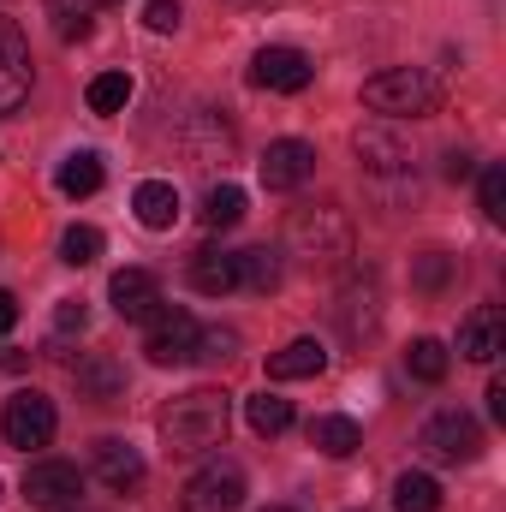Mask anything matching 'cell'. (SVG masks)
Returning <instances> with one entry per match:
<instances>
[{"mask_svg": "<svg viewBox=\"0 0 506 512\" xmlns=\"http://www.w3.org/2000/svg\"><path fill=\"white\" fill-rule=\"evenodd\" d=\"M227 423H233V399L221 387H191V393H173L161 405L167 453H209L227 441Z\"/></svg>", "mask_w": 506, "mask_h": 512, "instance_id": "cell-1", "label": "cell"}, {"mask_svg": "<svg viewBox=\"0 0 506 512\" xmlns=\"http://www.w3.org/2000/svg\"><path fill=\"white\" fill-rule=\"evenodd\" d=\"M286 251L310 268H334L352 256V215L340 203H304L286 215Z\"/></svg>", "mask_w": 506, "mask_h": 512, "instance_id": "cell-2", "label": "cell"}, {"mask_svg": "<svg viewBox=\"0 0 506 512\" xmlns=\"http://www.w3.org/2000/svg\"><path fill=\"white\" fill-rule=\"evenodd\" d=\"M441 102H447V84L423 66H393L364 84V108L387 114V120H429V114H441Z\"/></svg>", "mask_w": 506, "mask_h": 512, "instance_id": "cell-3", "label": "cell"}, {"mask_svg": "<svg viewBox=\"0 0 506 512\" xmlns=\"http://www.w3.org/2000/svg\"><path fill=\"white\" fill-rule=\"evenodd\" d=\"M417 453H423L429 465H471V459H483V429H477L471 411L447 405V411H435V417L417 429Z\"/></svg>", "mask_w": 506, "mask_h": 512, "instance_id": "cell-4", "label": "cell"}, {"mask_svg": "<svg viewBox=\"0 0 506 512\" xmlns=\"http://www.w3.org/2000/svg\"><path fill=\"white\" fill-rule=\"evenodd\" d=\"M179 155H185V167H197V173H215V167H233V155H239V137H233V126H227L215 108H197V114L179 126Z\"/></svg>", "mask_w": 506, "mask_h": 512, "instance_id": "cell-5", "label": "cell"}, {"mask_svg": "<svg viewBox=\"0 0 506 512\" xmlns=\"http://www.w3.org/2000/svg\"><path fill=\"white\" fill-rule=\"evenodd\" d=\"M54 429H60V417H54V399H42V393H12L6 399V411H0V435H6V447H18V453H30V447H48L54 441Z\"/></svg>", "mask_w": 506, "mask_h": 512, "instance_id": "cell-6", "label": "cell"}, {"mask_svg": "<svg viewBox=\"0 0 506 512\" xmlns=\"http://www.w3.org/2000/svg\"><path fill=\"white\" fill-rule=\"evenodd\" d=\"M143 352H149V364H161V370L191 364V352H197V316L179 310V304L155 310V316H149V334H143Z\"/></svg>", "mask_w": 506, "mask_h": 512, "instance_id": "cell-7", "label": "cell"}, {"mask_svg": "<svg viewBox=\"0 0 506 512\" xmlns=\"http://www.w3.org/2000/svg\"><path fill=\"white\" fill-rule=\"evenodd\" d=\"M24 501L36 512H72L84 501V471L66 465V459H42L24 471Z\"/></svg>", "mask_w": 506, "mask_h": 512, "instance_id": "cell-8", "label": "cell"}, {"mask_svg": "<svg viewBox=\"0 0 506 512\" xmlns=\"http://www.w3.org/2000/svg\"><path fill=\"white\" fill-rule=\"evenodd\" d=\"M185 512H239L245 507V471L233 465V459H215V465H203L191 483H185Z\"/></svg>", "mask_w": 506, "mask_h": 512, "instance_id": "cell-9", "label": "cell"}, {"mask_svg": "<svg viewBox=\"0 0 506 512\" xmlns=\"http://www.w3.org/2000/svg\"><path fill=\"white\" fill-rule=\"evenodd\" d=\"M352 155L370 179H411V143L393 126H358L352 131Z\"/></svg>", "mask_w": 506, "mask_h": 512, "instance_id": "cell-10", "label": "cell"}, {"mask_svg": "<svg viewBox=\"0 0 506 512\" xmlns=\"http://www.w3.org/2000/svg\"><path fill=\"white\" fill-rule=\"evenodd\" d=\"M251 78L262 90H274V96H298V90H310V78H316V66H310V54L304 48H286V42H268V48H256L251 60Z\"/></svg>", "mask_w": 506, "mask_h": 512, "instance_id": "cell-11", "label": "cell"}, {"mask_svg": "<svg viewBox=\"0 0 506 512\" xmlns=\"http://www.w3.org/2000/svg\"><path fill=\"white\" fill-rule=\"evenodd\" d=\"M334 322H340V334H346L352 346H364V340L381 328V286L370 280V274L346 280V292L334 298Z\"/></svg>", "mask_w": 506, "mask_h": 512, "instance_id": "cell-12", "label": "cell"}, {"mask_svg": "<svg viewBox=\"0 0 506 512\" xmlns=\"http://www.w3.org/2000/svg\"><path fill=\"white\" fill-rule=\"evenodd\" d=\"M30 96V42L12 18H0V114H18Z\"/></svg>", "mask_w": 506, "mask_h": 512, "instance_id": "cell-13", "label": "cell"}, {"mask_svg": "<svg viewBox=\"0 0 506 512\" xmlns=\"http://www.w3.org/2000/svg\"><path fill=\"white\" fill-rule=\"evenodd\" d=\"M256 167H262V185H268V191H298V185L316 173V149H310L304 137H280V143L262 149Z\"/></svg>", "mask_w": 506, "mask_h": 512, "instance_id": "cell-14", "label": "cell"}, {"mask_svg": "<svg viewBox=\"0 0 506 512\" xmlns=\"http://www.w3.org/2000/svg\"><path fill=\"white\" fill-rule=\"evenodd\" d=\"M72 387H78V399H90V405H120V399H126V370H120L114 352H84V358L72 364Z\"/></svg>", "mask_w": 506, "mask_h": 512, "instance_id": "cell-15", "label": "cell"}, {"mask_svg": "<svg viewBox=\"0 0 506 512\" xmlns=\"http://www.w3.org/2000/svg\"><path fill=\"white\" fill-rule=\"evenodd\" d=\"M459 352L471 364H495L506 352V310L501 304H477L465 322H459Z\"/></svg>", "mask_w": 506, "mask_h": 512, "instance_id": "cell-16", "label": "cell"}, {"mask_svg": "<svg viewBox=\"0 0 506 512\" xmlns=\"http://www.w3.org/2000/svg\"><path fill=\"white\" fill-rule=\"evenodd\" d=\"M108 304H114L126 322H149V316L161 310V280H155L149 268H120V274L108 280Z\"/></svg>", "mask_w": 506, "mask_h": 512, "instance_id": "cell-17", "label": "cell"}, {"mask_svg": "<svg viewBox=\"0 0 506 512\" xmlns=\"http://www.w3.org/2000/svg\"><path fill=\"white\" fill-rule=\"evenodd\" d=\"M96 477L114 489V495H137L143 489V453L120 441V435H102L96 441Z\"/></svg>", "mask_w": 506, "mask_h": 512, "instance_id": "cell-18", "label": "cell"}, {"mask_svg": "<svg viewBox=\"0 0 506 512\" xmlns=\"http://www.w3.org/2000/svg\"><path fill=\"white\" fill-rule=\"evenodd\" d=\"M131 209H137V221L149 233H173L179 227V191H173V179H143L131 191Z\"/></svg>", "mask_w": 506, "mask_h": 512, "instance_id": "cell-19", "label": "cell"}, {"mask_svg": "<svg viewBox=\"0 0 506 512\" xmlns=\"http://www.w3.org/2000/svg\"><path fill=\"white\" fill-rule=\"evenodd\" d=\"M191 286H197L203 298H227V292L239 286V256L221 251V245L191 251Z\"/></svg>", "mask_w": 506, "mask_h": 512, "instance_id": "cell-20", "label": "cell"}, {"mask_svg": "<svg viewBox=\"0 0 506 512\" xmlns=\"http://www.w3.org/2000/svg\"><path fill=\"white\" fill-rule=\"evenodd\" d=\"M322 370H328L322 340H292V346H280V352L268 358V376H274V382H304V376H322Z\"/></svg>", "mask_w": 506, "mask_h": 512, "instance_id": "cell-21", "label": "cell"}, {"mask_svg": "<svg viewBox=\"0 0 506 512\" xmlns=\"http://www.w3.org/2000/svg\"><path fill=\"white\" fill-rule=\"evenodd\" d=\"M310 447L328 453V459H352V453L364 447V429H358L352 417H334V411H328V417L310 423Z\"/></svg>", "mask_w": 506, "mask_h": 512, "instance_id": "cell-22", "label": "cell"}, {"mask_svg": "<svg viewBox=\"0 0 506 512\" xmlns=\"http://www.w3.org/2000/svg\"><path fill=\"white\" fill-rule=\"evenodd\" d=\"M102 179H108V173H102V155H96V149H72V155L60 161V191H66V197H96Z\"/></svg>", "mask_w": 506, "mask_h": 512, "instance_id": "cell-23", "label": "cell"}, {"mask_svg": "<svg viewBox=\"0 0 506 512\" xmlns=\"http://www.w3.org/2000/svg\"><path fill=\"white\" fill-rule=\"evenodd\" d=\"M393 512H441V483L429 471H405L393 483Z\"/></svg>", "mask_w": 506, "mask_h": 512, "instance_id": "cell-24", "label": "cell"}, {"mask_svg": "<svg viewBox=\"0 0 506 512\" xmlns=\"http://www.w3.org/2000/svg\"><path fill=\"white\" fill-rule=\"evenodd\" d=\"M245 417H251V429L268 441V435H286L292 429V399H280V393H256L245 399Z\"/></svg>", "mask_w": 506, "mask_h": 512, "instance_id": "cell-25", "label": "cell"}, {"mask_svg": "<svg viewBox=\"0 0 506 512\" xmlns=\"http://www.w3.org/2000/svg\"><path fill=\"white\" fill-rule=\"evenodd\" d=\"M233 256H239V286H251V292H274L280 286V251L256 245V251H233Z\"/></svg>", "mask_w": 506, "mask_h": 512, "instance_id": "cell-26", "label": "cell"}, {"mask_svg": "<svg viewBox=\"0 0 506 512\" xmlns=\"http://www.w3.org/2000/svg\"><path fill=\"white\" fill-rule=\"evenodd\" d=\"M84 102H90V114H126V102H131V72H102V78H90Z\"/></svg>", "mask_w": 506, "mask_h": 512, "instance_id": "cell-27", "label": "cell"}, {"mask_svg": "<svg viewBox=\"0 0 506 512\" xmlns=\"http://www.w3.org/2000/svg\"><path fill=\"white\" fill-rule=\"evenodd\" d=\"M203 221H209V233L239 227V221H245V191H239V185H215V191L203 197Z\"/></svg>", "mask_w": 506, "mask_h": 512, "instance_id": "cell-28", "label": "cell"}, {"mask_svg": "<svg viewBox=\"0 0 506 512\" xmlns=\"http://www.w3.org/2000/svg\"><path fill=\"white\" fill-rule=\"evenodd\" d=\"M96 0H48V18H54V30H60V42H84L90 30H96Z\"/></svg>", "mask_w": 506, "mask_h": 512, "instance_id": "cell-29", "label": "cell"}, {"mask_svg": "<svg viewBox=\"0 0 506 512\" xmlns=\"http://www.w3.org/2000/svg\"><path fill=\"white\" fill-rule=\"evenodd\" d=\"M453 268H459V262H453L447 251H423V256H411V286L435 298V292H447V280H453Z\"/></svg>", "mask_w": 506, "mask_h": 512, "instance_id": "cell-30", "label": "cell"}, {"mask_svg": "<svg viewBox=\"0 0 506 512\" xmlns=\"http://www.w3.org/2000/svg\"><path fill=\"white\" fill-rule=\"evenodd\" d=\"M405 370L417 376V382H447V346L441 340H411V352H405Z\"/></svg>", "mask_w": 506, "mask_h": 512, "instance_id": "cell-31", "label": "cell"}, {"mask_svg": "<svg viewBox=\"0 0 506 512\" xmlns=\"http://www.w3.org/2000/svg\"><path fill=\"white\" fill-rule=\"evenodd\" d=\"M239 352V334L233 328H197V352H191V364H227Z\"/></svg>", "mask_w": 506, "mask_h": 512, "instance_id": "cell-32", "label": "cell"}, {"mask_svg": "<svg viewBox=\"0 0 506 512\" xmlns=\"http://www.w3.org/2000/svg\"><path fill=\"white\" fill-rule=\"evenodd\" d=\"M60 256H66L72 268H90V262L102 256V233H96V227H66V239H60Z\"/></svg>", "mask_w": 506, "mask_h": 512, "instance_id": "cell-33", "label": "cell"}, {"mask_svg": "<svg viewBox=\"0 0 506 512\" xmlns=\"http://www.w3.org/2000/svg\"><path fill=\"white\" fill-rule=\"evenodd\" d=\"M483 215L489 221H506V167H483Z\"/></svg>", "mask_w": 506, "mask_h": 512, "instance_id": "cell-34", "label": "cell"}, {"mask_svg": "<svg viewBox=\"0 0 506 512\" xmlns=\"http://www.w3.org/2000/svg\"><path fill=\"white\" fill-rule=\"evenodd\" d=\"M143 24H149L155 36H173V30H179V0H149V6H143Z\"/></svg>", "mask_w": 506, "mask_h": 512, "instance_id": "cell-35", "label": "cell"}, {"mask_svg": "<svg viewBox=\"0 0 506 512\" xmlns=\"http://www.w3.org/2000/svg\"><path fill=\"white\" fill-rule=\"evenodd\" d=\"M54 328H60V334H72V328L84 334V328H90V310H84V298H66V304L54 310Z\"/></svg>", "mask_w": 506, "mask_h": 512, "instance_id": "cell-36", "label": "cell"}, {"mask_svg": "<svg viewBox=\"0 0 506 512\" xmlns=\"http://www.w3.org/2000/svg\"><path fill=\"white\" fill-rule=\"evenodd\" d=\"M471 167H477V161H471L465 149H453V155H447V179H453V185H459V179H471Z\"/></svg>", "mask_w": 506, "mask_h": 512, "instance_id": "cell-37", "label": "cell"}, {"mask_svg": "<svg viewBox=\"0 0 506 512\" xmlns=\"http://www.w3.org/2000/svg\"><path fill=\"white\" fill-rule=\"evenodd\" d=\"M12 322H18V298L0 292V334H12Z\"/></svg>", "mask_w": 506, "mask_h": 512, "instance_id": "cell-38", "label": "cell"}, {"mask_svg": "<svg viewBox=\"0 0 506 512\" xmlns=\"http://www.w3.org/2000/svg\"><path fill=\"white\" fill-rule=\"evenodd\" d=\"M489 411H495V423H506V382H489Z\"/></svg>", "mask_w": 506, "mask_h": 512, "instance_id": "cell-39", "label": "cell"}, {"mask_svg": "<svg viewBox=\"0 0 506 512\" xmlns=\"http://www.w3.org/2000/svg\"><path fill=\"white\" fill-rule=\"evenodd\" d=\"M221 6H274V0H221Z\"/></svg>", "mask_w": 506, "mask_h": 512, "instance_id": "cell-40", "label": "cell"}, {"mask_svg": "<svg viewBox=\"0 0 506 512\" xmlns=\"http://www.w3.org/2000/svg\"><path fill=\"white\" fill-rule=\"evenodd\" d=\"M268 512H292V507H268Z\"/></svg>", "mask_w": 506, "mask_h": 512, "instance_id": "cell-41", "label": "cell"}, {"mask_svg": "<svg viewBox=\"0 0 506 512\" xmlns=\"http://www.w3.org/2000/svg\"><path fill=\"white\" fill-rule=\"evenodd\" d=\"M0 495H6V483H0Z\"/></svg>", "mask_w": 506, "mask_h": 512, "instance_id": "cell-42", "label": "cell"}]
</instances>
